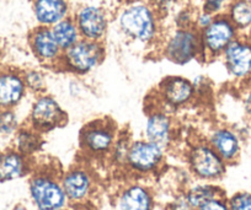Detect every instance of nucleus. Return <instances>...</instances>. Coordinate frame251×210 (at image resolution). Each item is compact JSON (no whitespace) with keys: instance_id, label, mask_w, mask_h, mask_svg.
Returning a JSON list of instances; mask_svg holds the SVG:
<instances>
[{"instance_id":"f257e3e1","label":"nucleus","mask_w":251,"mask_h":210,"mask_svg":"<svg viewBox=\"0 0 251 210\" xmlns=\"http://www.w3.org/2000/svg\"><path fill=\"white\" fill-rule=\"evenodd\" d=\"M121 35L144 47L159 46L163 38L161 18L149 0H125L116 14Z\"/></svg>"},{"instance_id":"f03ea898","label":"nucleus","mask_w":251,"mask_h":210,"mask_svg":"<svg viewBox=\"0 0 251 210\" xmlns=\"http://www.w3.org/2000/svg\"><path fill=\"white\" fill-rule=\"evenodd\" d=\"M105 58V43L81 38L63 52L57 70L72 74L76 78H83L95 71L102 64Z\"/></svg>"},{"instance_id":"7ed1b4c3","label":"nucleus","mask_w":251,"mask_h":210,"mask_svg":"<svg viewBox=\"0 0 251 210\" xmlns=\"http://www.w3.org/2000/svg\"><path fill=\"white\" fill-rule=\"evenodd\" d=\"M160 53L175 65H187L199 60L203 62L201 38L196 28H175L163 36L159 43Z\"/></svg>"},{"instance_id":"20e7f679","label":"nucleus","mask_w":251,"mask_h":210,"mask_svg":"<svg viewBox=\"0 0 251 210\" xmlns=\"http://www.w3.org/2000/svg\"><path fill=\"white\" fill-rule=\"evenodd\" d=\"M28 193L37 210H53L68 204L60 177L50 170L36 171L31 176Z\"/></svg>"},{"instance_id":"39448f33","label":"nucleus","mask_w":251,"mask_h":210,"mask_svg":"<svg viewBox=\"0 0 251 210\" xmlns=\"http://www.w3.org/2000/svg\"><path fill=\"white\" fill-rule=\"evenodd\" d=\"M188 170L199 180L204 182H216L221 180L226 172L228 163L217 154L207 140L195 141L187 154Z\"/></svg>"},{"instance_id":"423d86ee","label":"nucleus","mask_w":251,"mask_h":210,"mask_svg":"<svg viewBox=\"0 0 251 210\" xmlns=\"http://www.w3.org/2000/svg\"><path fill=\"white\" fill-rule=\"evenodd\" d=\"M68 123V113L59 101L48 93L35 96L31 103L26 124L32 127L41 134H46Z\"/></svg>"},{"instance_id":"0eeeda50","label":"nucleus","mask_w":251,"mask_h":210,"mask_svg":"<svg viewBox=\"0 0 251 210\" xmlns=\"http://www.w3.org/2000/svg\"><path fill=\"white\" fill-rule=\"evenodd\" d=\"M117 124L108 117L96 118L86 123L80 130V146L88 155H110L117 138Z\"/></svg>"},{"instance_id":"6e6552de","label":"nucleus","mask_w":251,"mask_h":210,"mask_svg":"<svg viewBox=\"0 0 251 210\" xmlns=\"http://www.w3.org/2000/svg\"><path fill=\"white\" fill-rule=\"evenodd\" d=\"M241 36L226 14L214 16L211 25L200 31L203 62L218 59L229 45Z\"/></svg>"},{"instance_id":"1a4fd4ad","label":"nucleus","mask_w":251,"mask_h":210,"mask_svg":"<svg viewBox=\"0 0 251 210\" xmlns=\"http://www.w3.org/2000/svg\"><path fill=\"white\" fill-rule=\"evenodd\" d=\"M156 105L166 111H177L196 101L191 79L181 75L165 76L155 90Z\"/></svg>"},{"instance_id":"9d476101","label":"nucleus","mask_w":251,"mask_h":210,"mask_svg":"<svg viewBox=\"0 0 251 210\" xmlns=\"http://www.w3.org/2000/svg\"><path fill=\"white\" fill-rule=\"evenodd\" d=\"M74 21L79 28L81 38L103 42L111 25V16L102 5L85 3L74 9Z\"/></svg>"},{"instance_id":"9b49d317","label":"nucleus","mask_w":251,"mask_h":210,"mask_svg":"<svg viewBox=\"0 0 251 210\" xmlns=\"http://www.w3.org/2000/svg\"><path fill=\"white\" fill-rule=\"evenodd\" d=\"M222 63L231 80L241 86L251 84V42L243 35L234 40L221 55Z\"/></svg>"},{"instance_id":"f8f14e48","label":"nucleus","mask_w":251,"mask_h":210,"mask_svg":"<svg viewBox=\"0 0 251 210\" xmlns=\"http://www.w3.org/2000/svg\"><path fill=\"white\" fill-rule=\"evenodd\" d=\"M165 149L149 141L146 138L133 140L129 149L126 167L138 175L153 173L163 165Z\"/></svg>"},{"instance_id":"ddd939ff","label":"nucleus","mask_w":251,"mask_h":210,"mask_svg":"<svg viewBox=\"0 0 251 210\" xmlns=\"http://www.w3.org/2000/svg\"><path fill=\"white\" fill-rule=\"evenodd\" d=\"M27 45L41 67L57 70L63 50L55 41L50 27L36 26L28 32Z\"/></svg>"},{"instance_id":"4468645a","label":"nucleus","mask_w":251,"mask_h":210,"mask_svg":"<svg viewBox=\"0 0 251 210\" xmlns=\"http://www.w3.org/2000/svg\"><path fill=\"white\" fill-rule=\"evenodd\" d=\"M175 135V123L169 111L155 105L148 110L144 124V138L166 149L173 143Z\"/></svg>"},{"instance_id":"2eb2a0df","label":"nucleus","mask_w":251,"mask_h":210,"mask_svg":"<svg viewBox=\"0 0 251 210\" xmlns=\"http://www.w3.org/2000/svg\"><path fill=\"white\" fill-rule=\"evenodd\" d=\"M60 183L68 204L86 202L95 189V180L90 171L83 166H74L60 176Z\"/></svg>"},{"instance_id":"dca6fc26","label":"nucleus","mask_w":251,"mask_h":210,"mask_svg":"<svg viewBox=\"0 0 251 210\" xmlns=\"http://www.w3.org/2000/svg\"><path fill=\"white\" fill-rule=\"evenodd\" d=\"M27 93L21 70L4 67L0 69V110L16 108Z\"/></svg>"},{"instance_id":"f3484780","label":"nucleus","mask_w":251,"mask_h":210,"mask_svg":"<svg viewBox=\"0 0 251 210\" xmlns=\"http://www.w3.org/2000/svg\"><path fill=\"white\" fill-rule=\"evenodd\" d=\"M207 141L228 165L238 161L241 153V137L238 130L228 125H218L209 132Z\"/></svg>"},{"instance_id":"a211bd4d","label":"nucleus","mask_w":251,"mask_h":210,"mask_svg":"<svg viewBox=\"0 0 251 210\" xmlns=\"http://www.w3.org/2000/svg\"><path fill=\"white\" fill-rule=\"evenodd\" d=\"M33 19L38 26L52 27L73 14L71 0H30Z\"/></svg>"},{"instance_id":"6ab92c4d","label":"nucleus","mask_w":251,"mask_h":210,"mask_svg":"<svg viewBox=\"0 0 251 210\" xmlns=\"http://www.w3.org/2000/svg\"><path fill=\"white\" fill-rule=\"evenodd\" d=\"M117 208L118 210H153V194L146 186L132 183L118 193Z\"/></svg>"},{"instance_id":"aec40b11","label":"nucleus","mask_w":251,"mask_h":210,"mask_svg":"<svg viewBox=\"0 0 251 210\" xmlns=\"http://www.w3.org/2000/svg\"><path fill=\"white\" fill-rule=\"evenodd\" d=\"M31 168V158L23 155L15 149H8L0 156V182L25 177L30 173Z\"/></svg>"},{"instance_id":"412c9836","label":"nucleus","mask_w":251,"mask_h":210,"mask_svg":"<svg viewBox=\"0 0 251 210\" xmlns=\"http://www.w3.org/2000/svg\"><path fill=\"white\" fill-rule=\"evenodd\" d=\"M43 144V134L26 123L19 128L13 137V149L27 158H32L35 154L42 150Z\"/></svg>"},{"instance_id":"4be33fe9","label":"nucleus","mask_w":251,"mask_h":210,"mask_svg":"<svg viewBox=\"0 0 251 210\" xmlns=\"http://www.w3.org/2000/svg\"><path fill=\"white\" fill-rule=\"evenodd\" d=\"M183 194L195 209L206 204L209 200L226 195L221 187L213 185L212 182H204V181L203 183H197V185H192L191 187H188L183 192Z\"/></svg>"},{"instance_id":"5701e85b","label":"nucleus","mask_w":251,"mask_h":210,"mask_svg":"<svg viewBox=\"0 0 251 210\" xmlns=\"http://www.w3.org/2000/svg\"><path fill=\"white\" fill-rule=\"evenodd\" d=\"M50 30H52L53 36H54L55 41L59 45V47L62 48L63 52L81 40L79 28L72 15L53 25Z\"/></svg>"},{"instance_id":"b1692460","label":"nucleus","mask_w":251,"mask_h":210,"mask_svg":"<svg viewBox=\"0 0 251 210\" xmlns=\"http://www.w3.org/2000/svg\"><path fill=\"white\" fill-rule=\"evenodd\" d=\"M226 15L243 35L251 26V0H230Z\"/></svg>"},{"instance_id":"393cba45","label":"nucleus","mask_w":251,"mask_h":210,"mask_svg":"<svg viewBox=\"0 0 251 210\" xmlns=\"http://www.w3.org/2000/svg\"><path fill=\"white\" fill-rule=\"evenodd\" d=\"M24 81H25L27 93L32 95H40V93H47L48 78L45 69L41 68H26L21 70Z\"/></svg>"},{"instance_id":"a878e982","label":"nucleus","mask_w":251,"mask_h":210,"mask_svg":"<svg viewBox=\"0 0 251 210\" xmlns=\"http://www.w3.org/2000/svg\"><path fill=\"white\" fill-rule=\"evenodd\" d=\"M132 141H133V140H132L131 135L128 134L127 130H126V132L123 130V132L118 133L115 144H113L112 146V150H111L110 153V156L115 165L126 166Z\"/></svg>"},{"instance_id":"bb28decb","label":"nucleus","mask_w":251,"mask_h":210,"mask_svg":"<svg viewBox=\"0 0 251 210\" xmlns=\"http://www.w3.org/2000/svg\"><path fill=\"white\" fill-rule=\"evenodd\" d=\"M23 125L16 108L0 110V137H14Z\"/></svg>"},{"instance_id":"cd10ccee","label":"nucleus","mask_w":251,"mask_h":210,"mask_svg":"<svg viewBox=\"0 0 251 210\" xmlns=\"http://www.w3.org/2000/svg\"><path fill=\"white\" fill-rule=\"evenodd\" d=\"M196 6L186 4L180 6L175 13H173V25L175 28H191L194 27L195 15L197 11Z\"/></svg>"},{"instance_id":"c85d7f7f","label":"nucleus","mask_w":251,"mask_h":210,"mask_svg":"<svg viewBox=\"0 0 251 210\" xmlns=\"http://www.w3.org/2000/svg\"><path fill=\"white\" fill-rule=\"evenodd\" d=\"M192 86L195 89V93H196V100L199 98H208L212 97L213 95V84H212V80L206 75H202V74H199V75L194 76L191 79Z\"/></svg>"},{"instance_id":"c756f323","label":"nucleus","mask_w":251,"mask_h":210,"mask_svg":"<svg viewBox=\"0 0 251 210\" xmlns=\"http://www.w3.org/2000/svg\"><path fill=\"white\" fill-rule=\"evenodd\" d=\"M229 210H251V192H236L226 199Z\"/></svg>"},{"instance_id":"7c9ffc66","label":"nucleus","mask_w":251,"mask_h":210,"mask_svg":"<svg viewBox=\"0 0 251 210\" xmlns=\"http://www.w3.org/2000/svg\"><path fill=\"white\" fill-rule=\"evenodd\" d=\"M230 0H201L200 9L217 16L221 14H226Z\"/></svg>"},{"instance_id":"2f4dec72","label":"nucleus","mask_w":251,"mask_h":210,"mask_svg":"<svg viewBox=\"0 0 251 210\" xmlns=\"http://www.w3.org/2000/svg\"><path fill=\"white\" fill-rule=\"evenodd\" d=\"M149 1H151V4L154 6L156 13L159 14V16L163 20L164 18H166L173 11L174 6L180 5L185 0H149Z\"/></svg>"},{"instance_id":"473e14b6","label":"nucleus","mask_w":251,"mask_h":210,"mask_svg":"<svg viewBox=\"0 0 251 210\" xmlns=\"http://www.w3.org/2000/svg\"><path fill=\"white\" fill-rule=\"evenodd\" d=\"M214 15L207 13V11L201 10V9H197L196 15H195V23H194V28H196L197 31H202L207 27V26L211 25V23L213 21Z\"/></svg>"},{"instance_id":"72a5a7b5","label":"nucleus","mask_w":251,"mask_h":210,"mask_svg":"<svg viewBox=\"0 0 251 210\" xmlns=\"http://www.w3.org/2000/svg\"><path fill=\"white\" fill-rule=\"evenodd\" d=\"M166 210H196L190 202L187 200V198L185 197V194H178L177 197L174 198L170 203H169Z\"/></svg>"},{"instance_id":"f704fd0d","label":"nucleus","mask_w":251,"mask_h":210,"mask_svg":"<svg viewBox=\"0 0 251 210\" xmlns=\"http://www.w3.org/2000/svg\"><path fill=\"white\" fill-rule=\"evenodd\" d=\"M196 210H229L228 203H226V197L216 198L213 200H209L206 204L201 205Z\"/></svg>"},{"instance_id":"c9c22d12","label":"nucleus","mask_w":251,"mask_h":210,"mask_svg":"<svg viewBox=\"0 0 251 210\" xmlns=\"http://www.w3.org/2000/svg\"><path fill=\"white\" fill-rule=\"evenodd\" d=\"M84 85L80 83L78 78H74L69 81L68 84V93L71 97L73 98H79L84 93Z\"/></svg>"},{"instance_id":"e433bc0d","label":"nucleus","mask_w":251,"mask_h":210,"mask_svg":"<svg viewBox=\"0 0 251 210\" xmlns=\"http://www.w3.org/2000/svg\"><path fill=\"white\" fill-rule=\"evenodd\" d=\"M241 103H243L244 112L248 117L251 118V84L243 86V95H241Z\"/></svg>"},{"instance_id":"4c0bfd02","label":"nucleus","mask_w":251,"mask_h":210,"mask_svg":"<svg viewBox=\"0 0 251 210\" xmlns=\"http://www.w3.org/2000/svg\"><path fill=\"white\" fill-rule=\"evenodd\" d=\"M243 36H244V37H245V38H248V40L251 42V26L248 28V30L245 31V32L243 33Z\"/></svg>"},{"instance_id":"58836bf2","label":"nucleus","mask_w":251,"mask_h":210,"mask_svg":"<svg viewBox=\"0 0 251 210\" xmlns=\"http://www.w3.org/2000/svg\"><path fill=\"white\" fill-rule=\"evenodd\" d=\"M11 210H28L27 208L25 207V205H23V204H18V205H15V207L13 208V209Z\"/></svg>"},{"instance_id":"ea45409f","label":"nucleus","mask_w":251,"mask_h":210,"mask_svg":"<svg viewBox=\"0 0 251 210\" xmlns=\"http://www.w3.org/2000/svg\"><path fill=\"white\" fill-rule=\"evenodd\" d=\"M53 210H71V209L67 207H63V208H58V209H53Z\"/></svg>"},{"instance_id":"a19ab883","label":"nucleus","mask_w":251,"mask_h":210,"mask_svg":"<svg viewBox=\"0 0 251 210\" xmlns=\"http://www.w3.org/2000/svg\"><path fill=\"white\" fill-rule=\"evenodd\" d=\"M3 68V63H1V53H0V69Z\"/></svg>"},{"instance_id":"79ce46f5","label":"nucleus","mask_w":251,"mask_h":210,"mask_svg":"<svg viewBox=\"0 0 251 210\" xmlns=\"http://www.w3.org/2000/svg\"><path fill=\"white\" fill-rule=\"evenodd\" d=\"M1 154H3V151H1V150H0V156H1Z\"/></svg>"},{"instance_id":"37998d69","label":"nucleus","mask_w":251,"mask_h":210,"mask_svg":"<svg viewBox=\"0 0 251 210\" xmlns=\"http://www.w3.org/2000/svg\"><path fill=\"white\" fill-rule=\"evenodd\" d=\"M122 1H125V0H122Z\"/></svg>"}]
</instances>
